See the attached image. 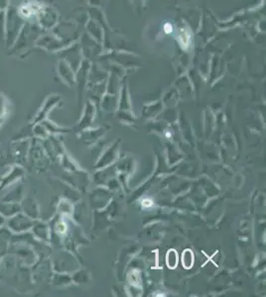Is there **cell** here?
<instances>
[{
	"instance_id": "obj_1",
	"label": "cell",
	"mask_w": 266,
	"mask_h": 297,
	"mask_svg": "<svg viewBox=\"0 0 266 297\" xmlns=\"http://www.w3.org/2000/svg\"><path fill=\"white\" fill-rule=\"evenodd\" d=\"M178 41H179L180 46L183 48L184 50H189L192 45V33L191 31L187 28H183L180 30L178 33Z\"/></svg>"
},
{
	"instance_id": "obj_2",
	"label": "cell",
	"mask_w": 266,
	"mask_h": 297,
	"mask_svg": "<svg viewBox=\"0 0 266 297\" xmlns=\"http://www.w3.org/2000/svg\"><path fill=\"white\" fill-rule=\"evenodd\" d=\"M166 264L170 268H175L178 264V254L175 250H170L166 256Z\"/></svg>"
},
{
	"instance_id": "obj_3",
	"label": "cell",
	"mask_w": 266,
	"mask_h": 297,
	"mask_svg": "<svg viewBox=\"0 0 266 297\" xmlns=\"http://www.w3.org/2000/svg\"><path fill=\"white\" fill-rule=\"evenodd\" d=\"M182 262L184 267L186 268H191L194 264V254L192 253L191 250H186L184 251L183 257H182Z\"/></svg>"
},
{
	"instance_id": "obj_4",
	"label": "cell",
	"mask_w": 266,
	"mask_h": 297,
	"mask_svg": "<svg viewBox=\"0 0 266 297\" xmlns=\"http://www.w3.org/2000/svg\"><path fill=\"white\" fill-rule=\"evenodd\" d=\"M163 30L166 34L171 35V34H173V32H174V27H173V25L170 23V22H166L163 26Z\"/></svg>"
}]
</instances>
